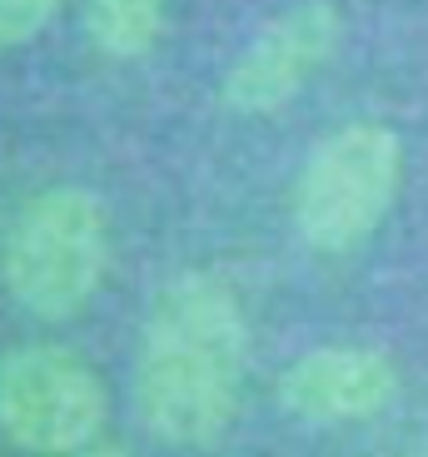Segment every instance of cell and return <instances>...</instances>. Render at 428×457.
Instances as JSON below:
<instances>
[{
    "mask_svg": "<svg viewBox=\"0 0 428 457\" xmlns=\"http://www.w3.org/2000/svg\"><path fill=\"white\" fill-rule=\"evenodd\" d=\"M249 328L220 274L189 269L150 303L135 358L139 418L170 447H209L230 433L244 393Z\"/></svg>",
    "mask_w": 428,
    "mask_h": 457,
    "instance_id": "6da1fadb",
    "label": "cell"
},
{
    "mask_svg": "<svg viewBox=\"0 0 428 457\" xmlns=\"http://www.w3.org/2000/svg\"><path fill=\"white\" fill-rule=\"evenodd\" d=\"M105 263H110L105 204L80 184H55L15 214L0 274L25 313L65 323L95 298Z\"/></svg>",
    "mask_w": 428,
    "mask_h": 457,
    "instance_id": "7a4b0ae2",
    "label": "cell"
},
{
    "mask_svg": "<svg viewBox=\"0 0 428 457\" xmlns=\"http://www.w3.org/2000/svg\"><path fill=\"white\" fill-rule=\"evenodd\" d=\"M404 174V145L389 125L354 120L314 145L294 184V228L314 253H348L383 224Z\"/></svg>",
    "mask_w": 428,
    "mask_h": 457,
    "instance_id": "3957f363",
    "label": "cell"
},
{
    "mask_svg": "<svg viewBox=\"0 0 428 457\" xmlns=\"http://www.w3.org/2000/svg\"><path fill=\"white\" fill-rule=\"evenodd\" d=\"M105 383L80 353L30 343L0 363V433L35 457H75L105 428Z\"/></svg>",
    "mask_w": 428,
    "mask_h": 457,
    "instance_id": "277c9868",
    "label": "cell"
},
{
    "mask_svg": "<svg viewBox=\"0 0 428 457\" xmlns=\"http://www.w3.org/2000/svg\"><path fill=\"white\" fill-rule=\"evenodd\" d=\"M344 21L329 0H299L239 50L224 75V104L234 114H274L324 70L339 50Z\"/></svg>",
    "mask_w": 428,
    "mask_h": 457,
    "instance_id": "5b68a950",
    "label": "cell"
},
{
    "mask_svg": "<svg viewBox=\"0 0 428 457\" xmlns=\"http://www.w3.org/2000/svg\"><path fill=\"white\" fill-rule=\"evenodd\" d=\"M394 398H399L394 358L379 353V348H354V343L314 348V353L294 358L279 378V403L294 418L324 428L379 418Z\"/></svg>",
    "mask_w": 428,
    "mask_h": 457,
    "instance_id": "8992f818",
    "label": "cell"
},
{
    "mask_svg": "<svg viewBox=\"0 0 428 457\" xmlns=\"http://www.w3.org/2000/svg\"><path fill=\"white\" fill-rule=\"evenodd\" d=\"M164 30V0H85V35L110 60L150 55Z\"/></svg>",
    "mask_w": 428,
    "mask_h": 457,
    "instance_id": "52a82bcc",
    "label": "cell"
},
{
    "mask_svg": "<svg viewBox=\"0 0 428 457\" xmlns=\"http://www.w3.org/2000/svg\"><path fill=\"white\" fill-rule=\"evenodd\" d=\"M60 0H0V55L46 30Z\"/></svg>",
    "mask_w": 428,
    "mask_h": 457,
    "instance_id": "ba28073f",
    "label": "cell"
},
{
    "mask_svg": "<svg viewBox=\"0 0 428 457\" xmlns=\"http://www.w3.org/2000/svg\"><path fill=\"white\" fill-rule=\"evenodd\" d=\"M75 457H130V453H120V447H105V443H90L85 453H75Z\"/></svg>",
    "mask_w": 428,
    "mask_h": 457,
    "instance_id": "9c48e42d",
    "label": "cell"
}]
</instances>
